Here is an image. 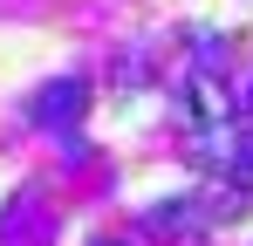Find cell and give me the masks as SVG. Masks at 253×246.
<instances>
[{"instance_id":"6da1fadb","label":"cell","mask_w":253,"mask_h":246,"mask_svg":"<svg viewBox=\"0 0 253 246\" xmlns=\"http://www.w3.org/2000/svg\"><path fill=\"white\" fill-rule=\"evenodd\" d=\"M83 103H89V82H83V76H62V82H48V89H42V103H35V123L62 130V123H76V117H83Z\"/></svg>"},{"instance_id":"7a4b0ae2","label":"cell","mask_w":253,"mask_h":246,"mask_svg":"<svg viewBox=\"0 0 253 246\" xmlns=\"http://www.w3.org/2000/svg\"><path fill=\"white\" fill-rule=\"evenodd\" d=\"M192 212H199V205L171 199V205H158V212L144 219V233H158V240H171V233H185V226H192Z\"/></svg>"},{"instance_id":"3957f363","label":"cell","mask_w":253,"mask_h":246,"mask_svg":"<svg viewBox=\"0 0 253 246\" xmlns=\"http://www.w3.org/2000/svg\"><path fill=\"white\" fill-rule=\"evenodd\" d=\"M96 246H117V240H96Z\"/></svg>"}]
</instances>
